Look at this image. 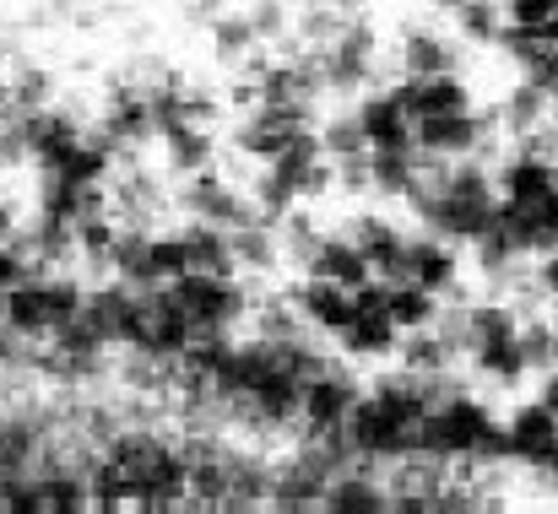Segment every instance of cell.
I'll list each match as a JSON object with an SVG mask.
<instances>
[{
	"instance_id": "obj_1",
	"label": "cell",
	"mask_w": 558,
	"mask_h": 514,
	"mask_svg": "<svg viewBox=\"0 0 558 514\" xmlns=\"http://www.w3.org/2000/svg\"><path fill=\"white\" fill-rule=\"evenodd\" d=\"M499 131V114L494 109H461V114H434V120H412V136L423 152H439V158H488V142Z\"/></svg>"
},
{
	"instance_id": "obj_2",
	"label": "cell",
	"mask_w": 558,
	"mask_h": 514,
	"mask_svg": "<svg viewBox=\"0 0 558 514\" xmlns=\"http://www.w3.org/2000/svg\"><path fill=\"white\" fill-rule=\"evenodd\" d=\"M359 395H364V384H359V374H348L342 363H331L326 374H315V379L304 384V412H299L304 433H310V439L342 433V428H348V412L359 406Z\"/></svg>"
},
{
	"instance_id": "obj_3",
	"label": "cell",
	"mask_w": 558,
	"mask_h": 514,
	"mask_svg": "<svg viewBox=\"0 0 558 514\" xmlns=\"http://www.w3.org/2000/svg\"><path fill=\"white\" fill-rule=\"evenodd\" d=\"M180 211H185L190 222H211V228H239V222H250V217H255L250 195L217 169L190 173L185 189H180Z\"/></svg>"
},
{
	"instance_id": "obj_4",
	"label": "cell",
	"mask_w": 558,
	"mask_h": 514,
	"mask_svg": "<svg viewBox=\"0 0 558 514\" xmlns=\"http://www.w3.org/2000/svg\"><path fill=\"white\" fill-rule=\"evenodd\" d=\"M407 282H417V287H428L439 298H456L461 293V255H456V244L428 233V228L412 233V244H407Z\"/></svg>"
},
{
	"instance_id": "obj_5",
	"label": "cell",
	"mask_w": 558,
	"mask_h": 514,
	"mask_svg": "<svg viewBox=\"0 0 558 514\" xmlns=\"http://www.w3.org/2000/svg\"><path fill=\"white\" fill-rule=\"evenodd\" d=\"M342 357H359V363H385V357H396L401 352V326L385 315V309H359L353 304V315H348V326L331 336Z\"/></svg>"
},
{
	"instance_id": "obj_6",
	"label": "cell",
	"mask_w": 558,
	"mask_h": 514,
	"mask_svg": "<svg viewBox=\"0 0 558 514\" xmlns=\"http://www.w3.org/2000/svg\"><path fill=\"white\" fill-rule=\"evenodd\" d=\"M288 298H293V309H299L320 336H337V331L348 326V315H353V287L326 282V277H310V271L288 287Z\"/></svg>"
},
{
	"instance_id": "obj_7",
	"label": "cell",
	"mask_w": 558,
	"mask_h": 514,
	"mask_svg": "<svg viewBox=\"0 0 558 514\" xmlns=\"http://www.w3.org/2000/svg\"><path fill=\"white\" fill-rule=\"evenodd\" d=\"M320 510H331V514H379V510H390V488H385L379 466H374V461H359V466H348L342 477H331Z\"/></svg>"
},
{
	"instance_id": "obj_8",
	"label": "cell",
	"mask_w": 558,
	"mask_h": 514,
	"mask_svg": "<svg viewBox=\"0 0 558 514\" xmlns=\"http://www.w3.org/2000/svg\"><path fill=\"white\" fill-rule=\"evenodd\" d=\"M505 444L510 455H526V461H558V412L543 401H521L505 417Z\"/></svg>"
},
{
	"instance_id": "obj_9",
	"label": "cell",
	"mask_w": 558,
	"mask_h": 514,
	"mask_svg": "<svg viewBox=\"0 0 558 514\" xmlns=\"http://www.w3.org/2000/svg\"><path fill=\"white\" fill-rule=\"evenodd\" d=\"M304 271H310V277H326V282H342V287H353V293L374 277L369 255L353 244V233H320L315 249H310V260H304Z\"/></svg>"
},
{
	"instance_id": "obj_10",
	"label": "cell",
	"mask_w": 558,
	"mask_h": 514,
	"mask_svg": "<svg viewBox=\"0 0 558 514\" xmlns=\"http://www.w3.org/2000/svg\"><path fill=\"white\" fill-rule=\"evenodd\" d=\"M401 76H439V71H461V49L456 38H445L439 27H407L401 33Z\"/></svg>"
},
{
	"instance_id": "obj_11",
	"label": "cell",
	"mask_w": 558,
	"mask_h": 514,
	"mask_svg": "<svg viewBox=\"0 0 558 514\" xmlns=\"http://www.w3.org/2000/svg\"><path fill=\"white\" fill-rule=\"evenodd\" d=\"M163 163H169V173H180V179H190V173L201 169H217V136L206 131V120H180V125H163Z\"/></svg>"
},
{
	"instance_id": "obj_12",
	"label": "cell",
	"mask_w": 558,
	"mask_h": 514,
	"mask_svg": "<svg viewBox=\"0 0 558 514\" xmlns=\"http://www.w3.org/2000/svg\"><path fill=\"white\" fill-rule=\"evenodd\" d=\"M353 114H359L369 147H417V136H412V114L390 98V87H385V93H369V98H359Z\"/></svg>"
},
{
	"instance_id": "obj_13",
	"label": "cell",
	"mask_w": 558,
	"mask_h": 514,
	"mask_svg": "<svg viewBox=\"0 0 558 514\" xmlns=\"http://www.w3.org/2000/svg\"><path fill=\"white\" fill-rule=\"evenodd\" d=\"M456 315H461V342H466V357H472V352H483V346H494V342H510V336L521 331V309H510V304H499V298L461 304Z\"/></svg>"
},
{
	"instance_id": "obj_14",
	"label": "cell",
	"mask_w": 558,
	"mask_h": 514,
	"mask_svg": "<svg viewBox=\"0 0 558 514\" xmlns=\"http://www.w3.org/2000/svg\"><path fill=\"white\" fill-rule=\"evenodd\" d=\"M472 368H477V379L494 384V390H515L521 379H532V363H526L521 331H515L510 342H494V346H483V352H472Z\"/></svg>"
},
{
	"instance_id": "obj_15",
	"label": "cell",
	"mask_w": 558,
	"mask_h": 514,
	"mask_svg": "<svg viewBox=\"0 0 558 514\" xmlns=\"http://www.w3.org/2000/svg\"><path fill=\"white\" fill-rule=\"evenodd\" d=\"M211 49H217L222 65H250L255 49H260V33H255L250 11H222V16L211 22Z\"/></svg>"
},
{
	"instance_id": "obj_16",
	"label": "cell",
	"mask_w": 558,
	"mask_h": 514,
	"mask_svg": "<svg viewBox=\"0 0 558 514\" xmlns=\"http://www.w3.org/2000/svg\"><path fill=\"white\" fill-rule=\"evenodd\" d=\"M521 346H526V363H532V374H543V368H554L558 363V320H526L521 315Z\"/></svg>"
},
{
	"instance_id": "obj_17",
	"label": "cell",
	"mask_w": 558,
	"mask_h": 514,
	"mask_svg": "<svg viewBox=\"0 0 558 514\" xmlns=\"http://www.w3.org/2000/svg\"><path fill=\"white\" fill-rule=\"evenodd\" d=\"M558 0H505V22L526 38H543V27L554 22Z\"/></svg>"
},
{
	"instance_id": "obj_18",
	"label": "cell",
	"mask_w": 558,
	"mask_h": 514,
	"mask_svg": "<svg viewBox=\"0 0 558 514\" xmlns=\"http://www.w3.org/2000/svg\"><path fill=\"white\" fill-rule=\"evenodd\" d=\"M456 22H461V33H472V38H499L505 11H499L494 0H461V5H456Z\"/></svg>"
},
{
	"instance_id": "obj_19",
	"label": "cell",
	"mask_w": 558,
	"mask_h": 514,
	"mask_svg": "<svg viewBox=\"0 0 558 514\" xmlns=\"http://www.w3.org/2000/svg\"><path fill=\"white\" fill-rule=\"evenodd\" d=\"M250 22H255V33H260V44H266V38H282L288 22H299V16H293L288 0H255V5H250Z\"/></svg>"
},
{
	"instance_id": "obj_20",
	"label": "cell",
	"mask_w": 558,
	"mask_h": 514,
	"mask_svg": "<svg viewBox=\"0 0 558 514\" xmlns=\"http://www.w3.org/2000/svg\"><path fill=\"white\" fill-rule=\"evenodd\" d=\"M537 282H543V293H548V298H558V249H548V255H543Z\"/></svg>"
},
{
	"instance_id": "obj_21",
	"label": "cell",
	"mask_w": 558,
	"mask_h": 514,
	"mask_svg": "<svg viewBox=\"0 0 558 514\" xmlns=\"http://www.w3.org/2000/svg\"><path fill=\"white\" fill-rule=\"evenodd\" d=\"M537 401H543V406H554V412H558V363H554V368H543V374H537Z\"/></svg>"
},
{
	"instance_id": "obj_22",
	"label": "cell",
	"mask_w": 558,
	"mask_h": 514,
	"mask_svg": "<svg viewBox=\"0 0 558 514\" xmlns=\"http://www.w3.org/2000/svg\"><path fill=\"white\" fill-rule=\"evenodd\" d=\"M190 16H201V22H217L222 11H228V0H185Z\"/></svg>"
},
{
	"instance_id": "obj_23",
	"label": "cell",
	"mask_w": 558,
	"mask_h": 514,
	"mask_svg": "<svg viewBox=\"0 0 558 514\" xmlns=\"http://www.w3.org/2000/svg\"><path fill=\"white\" fill-rule=\"evenodd\" d=\"M16 233V211H11V200H0V244Z\"/></svg>"
},
{
	"instance_id": "obj_24",
	"label": "cell",
	"mask_w": 558,
	"mask_h": 514,
	"mask_svg": "<svg viewBox=\"0 0 558 514\" xmlns=\"http://www.w3.org/2000/svg\"><path fill=\"white\" fill-rule=\"evenodd\" d=\"M554 320H558V298H554Z\"/></svg>"
}]
</instances>
